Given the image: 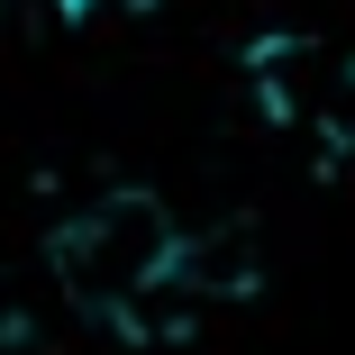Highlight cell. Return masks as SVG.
<instances>
[{"label": "cell", "mask_w": 355, "mask_h": 355, "mask_svg": "<svg viewBox=\"0 0 355 355\" xmlns=\"http://www.w3.org/2000/svg\"><path fill=\"white\" fill-rule=\"evenodd\" d=\"M182 255H191V237L173 228V209L155 191H101L55 228V273L92 310H137L146 292L182 282Z\"/></svg>", "instance_id": "6da1fadb"}]
</instances>
